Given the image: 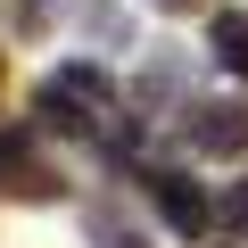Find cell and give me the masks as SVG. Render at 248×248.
Returning <instances> with one entry per match:
<instances>
[{
  "mask_svg": "<svg viewBox=\"0 0 248 248\" xmlns=\"http://www.w3.org/2000/svg\"><path fill=\"white\" fill-rule=\"evenodd\" d=\"M108 116H116V83H108V66H91V58H66V66L42 83V124H50V133H75V141H91Z\"/></svg>",
  "mask_w": 248,
  "mask_h": 248,
  "instance_id": "cell-1",
  "label": "cell"
},
{
  "mask_svg": "<svg viewBox=\"0 0 248 248\" xmlns=\"http://www.w3.org/2000/svg\"><path fill=\"white\" fill-rule=\"evenodd\" d=\"M215 215H223V232H240V240H248V182H232V190H223V207H215Z\"/></svg>",
  "mask_w": 248,
  "mask_h": 248,
  "instance_id": "cell-7",
  "label": "cell"
},
{
  "mask_svg": "<svg viewBox=\"0 0 248 248\" xmlns=\"http://www.w3.org/2000/svg\"><path fill=\"white\" fill-rule=\"evenodd\" d=\"M0 190H17V199H50V166L33 157V133H25V124H0Z\"/></svg>",
  "mask_w": 248,
  "mask_h": 248,
  "instance_id": "cell-4",
  "label": "cell"
},
{
  "mask_svg": "<svg viewBox=\"0 0 248 248\" xmlns=\"http://www.w3.org/2000/svg\"><path fill=\"white\" fill-rule=\"evenodd\" d=\"M149 199H157V215H166V232H174V240H199V232L215 223L207 190H199L190 174H174V166H149Z\"/></svg>",
  "mask_w": 248,
  "mask_h": 248,
  "instance_id": "cell-3",
  "label": "cell"
},
{
  "mask_svg": "<svg viewBox=\"0 0 248 248\" xmlns=\"http://www.w3.org/2000/svg\"><path fill=\"white\" fill-rule=\"evenodd\" d=\"M83 223H91V248H149V232L133 215H116V207H91Z\"/></svg>",
  "mask_w": 248,
  "mask_h": 248,
  "instance_id": "cell-6",
  "label": "cell"
},
{
  "mask_svg": "<svg viewBox=\"0 0 248 248\" xmlns=\"http://www.w3.org/2000/svg\"><path fill=\"white\" fill-rule=\"evenodd\" d=\"M149 9H166V17H182V9H199V0H149Z\"/></svg>",
  "mask_w": 248,
  "mask_h": 248,
  "instance_id": "cell-8",
  "label": "cell"
},
{
  "mask_svg": "<svg viewBox=\"0 0 248 248\" xmlns=\"http://www.w3.org/2000/svg\"><path fill=\"white\" fill-rule=\"evenodd\" d=\"M182 141L199 157H240L248 149V99H199V108H182Z\"/></svg>",
  "mask_w": 248,
  "mask_h": 248,
  "instance_id": "cell-2",
  "label": "cell"
},
{
  "mask_svg": "<svg viewBox=\"0 0 248 248\" xmlns=\"http://www.w3.org/2000/svg\"><path fill=\"white\" fill-rule=\"evenodd\" d=\"M207 42H215L223 75H240V83H248V9H215V17H207Z\"/></svg>",
  "mask_w": 248,
  "mask_h": 248,
  "instance_id": "cell-5",
  "label": "cell"
}]
</instances>
